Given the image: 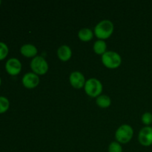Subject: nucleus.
<instances>
[{"label": "nucleus", "instance_id": "1", "mask_svg": "<svg viewBox=\"0 0 152 152\" xmlns=\"http://www.w3.org/2000/svg\"><path fill=\"white\" fill-rule=\"evenodd\" d=\"M114 32V24L110 20H102L96 25L94 34L101 40L106 39L112 35Z\"/></svg>", "mask_w": 152, "mask_h": 152}, {"label": "nucleus", "instance_id": "2", "mask_svg": "<svg viewBox=\"0 0 152 152\" xmlns=\"http://www.w3.org/2000/svg\"><path fill=\"white\" fill-rule=\"evenodd\" d=\"M85 91L91 97H98L102 91V85L99 80L91 78L86 82L84 86Z\"/></svg>", "mask_w": 152, "mask_h": 152}, {"label": "nucleus", "instance_id": "3", "mask_svg": "<svg viewBox=\"0 0 152 152\" xmlns=\"http://www.w3.org/2000/svg\"><path fill=\"white\" fill-rule=\"evenodd\" d=\"M102 64L106 68L114 69L118 68L122 62L121 56L119 53L114 51H106L103 55H102Z\"/></svg>", "mask_w": 152, "mask_h": 152}, {"label": "nucleus", "instance_id": "4", "mask_svg": "<svg viewBox=\"0 0 152 152\" xmlns=\"http://www.w3.org/2000/svg\"><path fill=\"white\" fill-rule=\"evenodd\" d=\"M133 129L129 125L124 124L118 128L115 133V138L119 143H128L133 137Z\"/></svg>", "mask_w": 152, "mask_h": 152}, {"label": "nucleus", "instance_id": "5", "mask_svg": "<svg viewBox=\"0 0 152 152\" xmlns=\"http://www.w3.org/2000/svg\"><path fill=\"white\" fill-rule=\"evenodd\" d=\"M31 68L34 74L44 75L48 71V64L42 56H37L31 62Z\"/></svg>", "mask_w": 152, "mask_h": 152}, {"label": "nucleus", "instance_id": "6", "mask_svg": "<svg viewBox=\"0 0 152 152\" xmlns=\"http://www.w3.org/2000/svg\"><path fill=\"white\" fill-rule=\"evenodd\" d=\"M5 70L10 76H16L22 71V63L16 58H10L6 62Z\"/></svg>", "mask_w": 152, "mask_h": 152}, {"label": "nucleus", "instance_id": "7", "mask_svg": "<svg viewBox=\"0 0 152 152\" xmlns=\"http://www.w3.org/2000/svg\"><path fill=\"white\" fill-rule=\"evenodd\" d=\"M138 140L140 143L143 146H150L152 145V127L145 126L139 132Z\"/></svg>", "mask_w": 152, "mask_h": 152}, {"label": "nucleus", "instance_id": "8", "mask_svg": "<svg viewBox=\"0 0 152 152\" xmlns=\"http://www.w3.org/2000/svg\"><path fill=\"white\" fill-rule=\"evenodd\" d=\"M24 87L28 89H32L37 87L39 83V77L34 72H28L23 76L22 80Z\"/></svg>", "mask_w": 152, "mask_h": 152}, {"label": "nucleus", "instance_id": "9", "mask_svg": "<svg viewBox=\"0 0 152 152\" xmlns=\"http://www.w3.org/2000/svg\"><path fill=\"white\" fill-rule=\"evenodd\" d=\"M69 81L71 86L77 89H80L84 87L86 84L85 77L80 71H74L69 77Z\"/></svg>", "mask_w": 152, "mask_h": 152}, {"label": "nucleus", "instance_id": "10", "mask_svg": "<svg viewBox=\"0 0 152 152\" xmlns=\"http://www.w3.org/2000/svg\"><path fill=\"white\" fill-rule=\"evenodd\" d=\"M20 53H22V56H25V57L34 58L37 56L38 50L34 45L25 44L20 48Z\"/></svg>", "mask_w": 152, "mask_h": 152}, {"label": "nucleus", "instance_id": "11", "mask_svg": "<svg viewBox=\"0 0 152 152\" xmlns=\"http://www.w3.org/2000/svg\"><path fill=\"white\" fill-rule=\"evenodd\" d=\"M57 56L61 61L67 62L71 59L72 56V50L69 46L63 45L58 48Z\"/></svg>", "mask_w": 152, "mask_h": 152}, {"label": "nucleus", "instance_id": "12", "mask_svg": "<svg viewBox=\"0 0 152 152\" xmlns=\"http://www.w3.org/2000/svg\"><path fill=\"white\" fill-rule=\"evenodd\" d=\"M78 37L83 42H88L93 39L94 33L90 28H82L78 33Z\"/></svg>", "mask_w": 152, "mask_h": 152}, {"label": "nucleus", "instance_id": "13", "mask_svg": "<svg viewBox=\"0 0 152 152\" xmlns=\"http://www.w3.org/2000/svg\"><path fill=\"white\" fill-rule=\"evenodd\" d=\"M107 45L104 40L99 39L94 44V50L98 55H103L106 52Z\"/></svg>", "mask_w": 152, "mask_h": 152}, {"label": "nucleus", "instance_id": "14", "mask_svg": "<svg viewBox=\"0 0 152 152\" xmlns=\"http://www.w3.org/2000/svg\"><path fill=\"white\" fill-rule=\"evenodd\" d=\"M96 105L102 108H107L111 105V98L107 95H99L96 97Z\"/></svg>", "mask_w": 152, "mask_h": 152}, {"label": "nucleus", "instance_id": "15", "mask_svg": "<svg viewBox=\"0 0 152 152\" xmlns=\"http://www.w3.org/2000/svg\"><path fill=\"white\" fill-rule=\"evenodd\" d=\"M10 107V102L5 96H0V114L5 113Z\"/></svg>", "mask_w": 152, "mask_h": 152}, {"label": "nucleus", "instance_id": "16", "mask_svg": "<svg viewBox=\"0 0 152 152\" xmlns=\"http://www.w3.org/2000/svg\"><path fill=\"white\" fill-rule=\"evenodd\" d=\"M9 53V48L7 45L3 42H0V61L7 57Z\"/></svg>", "mask_w": 152, "mask_h": 152}, {"label": "nucleus", "instance_id": "17", "mask_svg": "<svg viewBox=\"0 0 152 152\" xmlns=\"http://www.w3.org/2000/svg\"><path fill=\"white\" fill-rule=\"evenodd\" d=\"M108 152H123V148L118 142H112L108 146Z\"/></svg>", "mask_w": 152, "mask_h": 152}, {"label": "nucleus", "instance_id": "18", "mask_svg": "<svg viewBox=\"0 0 152 152\" xmlns=\"http://www.w3.org/2000/svg\"><path fill=\"white\" fill-rule=\"evenodd\" d=\"M142 123L146 126H149L152 123V114L150 112H145L142 114L141 118Z\"/></svg>", "mask_w": 152, "mask_h": 152}, {"label": "nucleus", "instance_id": "19", "mask_svg": "<svg viewBox=\"0 0 152 152\" xmlns=\"http://www.w3.org/2000/svg\"><path fill=\"white\" fill-rule=\"evenodd\" d=\"M1 78H0V86H1Z\"/></svg>", "mask_w": 152, "mask_h": 152}, {"label": "nucleus", "instance_id": "20", "mask_svg": "<svg viewBox=\"0 0 152 152\" xmlns=\"http://www.w3.org/2000/svg\"><path fill=\"white\" fill-rule=\"evenodd\" d=\"M1 0H0V5H1Z\"/></svg>", "mask_w": 152, "mask_h": 152}]
</instances>
